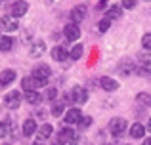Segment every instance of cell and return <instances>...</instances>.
Here are the masks:
<instances>
[{
  "instance_id": "obj_32",
  "label": "cell",
  "mask_w": 151,
  "mask_h": 145,
  "mask_svg": "<svg viewBox=\"0 0 151 145\" xmlns=\"http://www.w3.org/2000/svg\"><path fill=\"white\" fill-rule=\"evenodd\" d=\"M33 145H46V141H42V139H37V141H35Z\"/></svg>"
},
{
  "instance_id": "obj_21",
  "label": "cell",
  "mask_w": 151,
  "mask_h": 145,
  "mask_svg": "<svg viewBox=\"0 0 151 145\" xmlns=\"http://www.w3.org/2000/svg\"><path fill=\"white\" fill-rule=\"evenodd\" d=\"M138 74H151V61H140V65H136Z\"/></svg>"
},
{
  "instance_id": "obj_12",
  "label": "cell",
  "mask_w": 151,
  "mask_h": 145,
  "mask_svg": "<svg viewBox=\"0 0 151 145\" xmlns=\"http://www.w3.org/2000/svg\"><path fill=\"white\" fill-rule=\"evenodd\" d=\"M15 80V71H12V69H8V71H2L0 73V86H10L12 82Z\"/></svg>"
},
{
  "instance_id": "obj_13",
  "label": "cell",
  "mask_w": 151,
  "mask_h": 145,
  "mask_svg": "<svg viewBox=\"0 0 151 145\" xmlns=\"http://www.w3.org/2000/svg\"><path fill=\"white\" fill-rule=\"evenodd\" d=\"M145 130H147V128H145L144 124L134 122L132 126H130V136H132V138H136V139H140V138H144V136H145Z\"/></svg>"
},
{
  "instance_id": "obj_34",
  "label": "cell",
  "mask_w": 151,
  "mask_h": 145,
  "mask_svg": "<svg viewBox=\"0 0 151 145\" xmlns=\"http://www.w3.org/2000/svg\"><path fill=\"white\" fill-rule=\"evenodd\" d=\"M145 128H147V130L151 132V119H149V122H147V126H145Z\"/></svg>"
},
{
  "instance_id": "obj_7",
  "label": "cell",
  "mask_w": 151,
  "mask_h": 145,
  "mask_svg": "<svg viewBox=\"0 0 151 145\" xmlns=\"http://www.w3.org/2000/svg\"><path fill=\"white\" fill-rule=\"evenodd\" d=\"M63 34H65L67 40L75 42L81 36V29H78V25H75V23H69V25H65V29H63Z\"/></svg>"
},
{
  "instance_id": "obj_28",
  "label": "cell",
  "mask_w": 151,
  "mask_h": 145,
  "mask_svg": "<svg viewBox=\"0 0 151 145\" xmlns=\"http://www.w3.org/2000/svg\"><path fill=\"white\" fill-rule=\"evenodd\" d=\"M142 46H144V50H151V33L144 34V38H142Z\"/></svg>"
},
{
  "instance_id": "obj_26",
  "label": "cell",
  "mask_w": 151,
  "mask_h": 145,
  "mask_svg": "<svg viewBox=\"0 0 151 145\" xmlns=\"http://www.w3.org/2000/svg\"><path fill=\"white\" fill-rule=\"evenodd\" d=\"M136 101H138V103H144V105H151V97H149V94H145V92L138 94Z\"/></svg>"
},
{
  "instance_id": "obj_14",
  "label": "cell",
  "mask_w": 151,
  "mask_h": 145,
  "mask_svg": "<svg viewBox=\"0 0 151 145\" xmlns=\"http://www.w3.org/2000/svg\"><path fill=\"white\" fill-rule=\"evenodd\" d=\"M122 15V6L121 4H113V6L109 8V10H107V14H105V19H119Z\"/></svg>"
},
{
  "instance_id": "obj_25",
  "label": "cell",
  "mask_w": 151,
  "mask_h": 145,
  "mask_svg": "<svg viewBox=\"0 0 151 145\" xmlns=\"http://www.w3.org/2000/svg\"><path fill=\"white\" fill-rule=\"evenodd\" d=\"M61 113H63V101H55V103L52 105V115L61 116Z\"/></svg>"
},
{
  "instance_id": "obj_4",
  "label": "cell",
  "mask_w": 151,
  "mask_h": 145,
  "mask_svg": "<svg viewBox=\"0 0 151 145\" xmlns=\"http://www.w3.org/2000/svg\"><path fill=\"white\" fill-rule=\"evenodd\" d=\"M19 103H21V94L19 92H10L4 96V105L8 109H17Z\"/></svg>"
},
{
  "instance_id": "obj_30",
  "label": "cell",
  "mask_w": 151,
  "mask_h": 145,
  "mask_svg": "<svg viewBox=\"0 0 151 145\" xmlns=\"http://www.w3.org/2000/svg\"><path fill=\"white\" fill-rule=\"evenodd\" d=\"M121 6H122V10H132L136 6V0H122Z\"/></svg>"
},
{
  "instance_id": "obj_23",
  "label": "cell",
  "mask_w": 151,
  "mask_h": 145,
  "mask_svg": "<svg viewBox=\"0 0 151 145\" xmlns=\"http://www.w3.org/2000/svg\"><path fill=\"white\" fill-rule=\"evenodd\" d=\"M119 71H121L122 74H130L132 71H136V67L132 65V61H130V59H124L121 63V67H119Z\"/></svg>"
},
{
  "instance_id": "obj_37",
  "label": "cell",
  "mask_w": 151,
  "mask_h": 145,
  "mask_svg": "<svg viewBox=\"0 0 151 145\" xmlns=\"http://www.w3.org/2000/svg\"><path fill=\"white\" fill-rule=\"evenodd\" d=\"M4 145H10V143H4Z\"/></svg>"
},
{
  "instance_id": "obj_1",
  "label": "cell",
  "mask_w": 151,
  "mask_h": 145,
  "mask_svg": "<svg viewBox=\"0 0 151 145\" xmlns=\"http://www.w3.org/2000/svg\"><path fill=\"white\" fill-rule=\"evenodd\" d=\"M50 74H52V71H50L48 65H38V67L33 69V78L37 80L38 86H46V84H48Z\"/></svg>"
},
{
  "instance_id": "obj_35",
  "label": "cell",
  "mask_w": 151,
  "mask_h": 145,
  "mask_svg": "<svg viewBox=\"0 0 151 145\" xmlns=\"http://www.w3.org/2000/svg\"><path fill=\"white\" fill-rule=\"evenodd\" d=\"M54 145H61V143H59V141H55V143H54Z\"/></svg>"
},
{
  "instance_id": "obj_24",
  "label": "cell",
  "mask_w": 151,
  "mask_h": 145,
  "mask_svg": "<svg viewBox=\"0 0 151 145\" xmlns=\"http://www.w3.org/2000/svg\"><path fill=\"white\" fill-rule=\"evenodd\" d=\"M8 132H10V119H4L0 122V138H6Z\"/></svg>"
},
{
  "instance_id": "obj_10",
  "label": "cell",
  "mask_w": 151,
  "mask_h": 145,
  "mask_svg": "<svg viewBox=\"0 0 151 145\" xmlns=\"http://www.w3.org/2000/svg\"><path fill=\"white\" fill-rule=\"evenodd\" d=\"M37 132H38V126H37V120L35 119H27L23 122V136L33 138V134H37Z\"/></svg>"
},
{
  "instance_id": "obj_29",
  "label": "cell",
  "mask_w": 151,
  "mask_h": 145,
  "mask_svg": "<svg viewBox=\"0 0 151 145\" xmlns=\"http://www.w3.org/2000/svg\"><path fill=\"white\" fill-rule=\"evenodd\" d=\"M55 96H58V90H55V88H48V90H46V94H44V97L48 101H54Z\"/></svg>"
},
{
  "instance_id": "obj_3",
  "label": "cell",
  "mask_w": 151,
  "mask_h": 145,
  "mask_svg": "<svg viewBox=\"0 0 151 145\" xmlns=\"http://www.w3.org/2000/svg\"><path fill=\"white\" fill-rule=\"evenodd\" d=\"M71 96H73V101L78 105H84L86 101H88V92H86L84 86H75L73 92H71Z\"/></svg>"
},
{
  "instance_id": "obj_6",
  "label": "cell",
  "mask_w": 151,
  "mask_h": 145,
  "mask_svg": "<svg viewBox=\"0 0 151 145\" xmlns=\"http://www.w3.org/2000/svg\"><path fill=\"white\" fill-rule=\"evenodd\" d=\"M84 17H86V6L84 4H78V6H75L73 10H71V21H73L75 25H78Z\"/></svg>"
},
{
  "instance_id": "obj_31",
  "label": "cell",
  "mask_w": 151,
  "mask_h": 145,
  "mask_svg": "<svg viewBox=\"0 0 151 145\" xmlns=\"http://www.w3.org/2000/svg\"><path fill=\"white\" fill-rule=\"evenodd\" d=\"M90 124H92V116H82V120H81L78 126H81V128H88Z\"/></svg>"
},
{
  "instance_id": "obj_33",
  "label": "cell",
  "mask_w": 151,
  "mask_h": 145,
  "mask_svg": "<svg viewBox=\"0 0 151 145\" xmlns=\"http://www.w3.org/2000/svg\"><path fill=\"white\" fill-rule=\"evenodd\" d=\"M142 145H151V138H145V139H144V143H142Z\"/></svg>"
},
{
  "instance_id": "obj_18",
  "label": "cell",
  "mask_w": 151,
  "mask_h": 145,
  "mask_svg": "<svg viewBox=\"0 0 151 145\" xmlns=\"http://www.w3.org/2000/svg\"><path fill=\"white\" fill-rule=\"evenodd\" d=\"M52 134H54V128H52V124H42V126L38 128V139H42V141H46V139H48Z\"/></svg>"
},
{
  "instance_id": "obj_27",
  "label": "cell",
  "mask_w": 151,
  "mask_h": 145,
  "mask_svg": "<svg viewBox=\"0 0 151 145\" xmlns=\"http://www.w3.org/2000/svg\"><path fill=\"white\" fill-rule=\"evenodd\" d=\"M109 27H111V21H109V19H105V17H103L101 21H100V25H98V31H100V33H105V31L109 29Z\"/></svg>"
},
{
  "instance_id": "obj_16",
  "label": "cell",
  "mask_w": 151,
  "mask_h": 145,
  "mask_svg": "<svg viewBox=\"0 0 151 145\" xmlns=\"http://www.w3.org/2000/svg\"><path fill=\"white\" fill-rule=\"evenodd\" d=\"M44 50H46V44L42 40H37L33 46H31V56L33 57H40V56H44Z\"/></svg>"
},
{
  "instance_id": "obj_15",
  "label": "cell",
  "mask_w": 151,
  "mask_h": 145,
  "mask_svg": "<svg viewBox=\"0 0 151 145\" xmlns=\"http://www.w3.org/2000/svg\"><path fill=\"white\" fill-rule=\"evenodd\" d=\"M52 57H54L55 61H65L67 57H69V52H67L63 46H55V48L52 50Z\"/></svg>"
},
{
  "instance_id": "obj_19",
  "label": "cell",
  "mask_w": 151,
  "mask_h": 145,
  "mask_svg": "<svg viewBox=\"0 0 151 145\" xmlns=\"http://www.w3.org/2000/svg\"><path fill=\"white\" fill-rule=\"evenodd\" d=\"M21 86H23V90H25V92H35V90L38 88L37 80H35L33 76H25V78L21 80Z\"/></svg>"
},
{
  "instance_id": "obj_36",
  "label": "cell",
  "mask_w": 151,
  "mask_h": 145,
  "mask_svg": "<svg viewBox=\"0 0 151 145\" xmlns=\"http://www.w3.org/2000/svg\"><path fill=\"white\" fill-rule=\"evenodd\" d=\"M103 145H113V143H103Z\"/></svg>"
},
{
  "instance_id": "obj_9",
  "label": "cell",
  "mask_w": 151,
  "mask_h": 145,
  "mask_svg": "<svg viewBox=\"0 0 151 145\" xmlns=\"http://www.w3.org/2000/svg\"><path fill=\"white\" fill-rule=\"evenodd\" d=\"M27 10H29V4H27L25 0H17V2H14V6H12V15H14L15 19L23 17V15L27 14Z\"/></svg>"
},
{
  "instance_id": "obj_17",
  "label": "cell",
  "mask_w": 151,
  "mask_h": 145,
  "mask_svg": "<svg viewBox=\"0 0 151 145\" xmlns=\"http://www.w3.org/2000/svg\"><path fill=\"white\" fill-rule=\"evenodd\" d=\"M42 99H44V96L38 94L37 90H35V92H27L25 94V101H27V103H31V105H38Z\"/></svg>"
},
{
  "instance_id": "obj_22",
  "label": "cell",
  "mask_w": 151,
  "mask_h": 145,
  "mask_svg": "<svg viewBox=\"0 0 151 145\" xmlns=\"http://www.w3.org/2000/svg\"><path fill=\"white\" fill-rule=\"evenodd\" d=\"M82 52H84V48H82L81 44H77V46H73V48H71L69 57H71L73 61H77V59H81V57H82Z\"/></svg>"
},
{
  "instance_id": "obj_11",
  "label": "cell",
  "mask_w": 151,
  "mask_h": 145,
  "mask_svg": "<svg viewBox=\"0 0 151 145\" xmlns=\"http://www.w3.org/2000/svg\"><path fill=\"white\" fill-rule=\"evenodd\" d=\"M100 86L105 92H115V90L119 88V82L115 80V78H109V76H103V78H100Z\"/></svg>"
},
{
  "instance_id": "obj_20",
  "label": "cell",
  "mask_w": 151,
  "mask_h": 145,
  "mask_svg": "<svg viewBox=\"0 0 151 145\" xmlns=\"http://www.w3.org/2000/svg\"><path fill=\"white\" fill-rule=\"evenodd\" d=\"M14 46V38L12 36H0V52H10Z\"/></svg>"
},
{
  "instance_id": "obj_5",
  "label": "cell",
  "mask_w": 151,
  "mask_h": 145,
  "mask_svg": "<svg viewBox=\"0 0 151 145\" xmlns=\"http://www.w3.org/2000/svg\"><path fill=\"white\" fill-rule=\"evenodd\" d=\"M0 27H2L4 31H8V33L17 31V19H15L14 15H2V17H0Z\"/></svg>"
},
{
  "instance_id": "obj_2",
  "label": "cell",
  "mask_w": 151,
  "mask_h": 145,
  "mask_svg": "<svg viewBox=\"0 0 151 145\" xmlns=\"http://www.w3.org/2000/svg\"><path fill=\"white\" fill-rule=\"evenodd\" d=\"M126 126H128V122H126L124 119H121V116H115V119L109 120V132L115 136V138H119V136L124 134Z\"/></svg>"
},
{
  "instance_id": "obj_8",
  "label": "cell",
  "mask_w": 151,
  "mask_h": 145,
  "mask_svg": "<svg viewBox=\"0 0 151 145\" xmlns=\"http://www.w3.org/2000/svg\"><path fill=\"white\" fill-rule=\"evenodd\" d=\"M81 120H82V113L78 109H69L65 113V116H63L65 124H81Z\"/></svg>"
}]
</instances>
